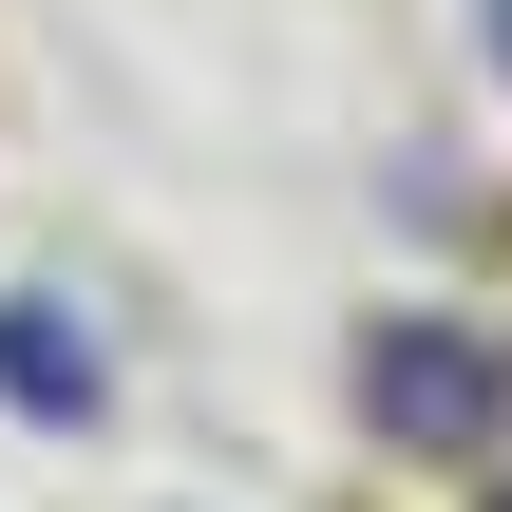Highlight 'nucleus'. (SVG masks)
Returning a JSON list of instances; mask_svg holds the SVG:
<instances>
[{
    "label": "nucleus",
    "mask_w": 512,
    "mask_h": 512,
    "mask_svg": "<svg viewBox=\"0 0 512 512\" xmlns=\"http://www.w3.org/2000/svg\"><path fill=\"white\" fill-rule=\"evenodd\" d=\"M494 512H512V494H494Z\"/></svg>",
    "instance_id": "4"
},
{
    "label": "nucleus",
    "mask_w": 512,
    "mask_h": 512,
    "mask_svg": "<svg viewBox=\"0 0 512 512\" xmlns=\"http://www.w3.org/2000/svg\"><path fill=\"white\" fill-rule=\"evenodd\" d=\"M361 399H380V437H418V456H494V361L456 342V323H380L361 342Z\"/></svg>",
    "instance_id": "1"
},
{
    "label": "nucleus",
    "mask_w": 512,
    "mask_h": 512,
    "mask_svg": "<svg viewBox=\"0 0 512 512\" xmlns=\"http://www.w3.org/2000/svg\"><path fill=\"white\" fill-rule=\"evenodd\" d=\"M0 399H19V418H95V342H76L57 304H0Z\"/></svg>",
    "instance_id": "2"
},
{
    "label": "nucleus",
    "mask_w": 512,
    "mask_h": 512,
    "mask_svg": "<svg viewBox=\"0 0 512 512\" xmlns=\"http://www.w3.org/2000/svg\"><path fill=\"white\" fill-rule=\"evenodd\" d=\"M494 57H512V0H494Z\"/></svg>",
    "instance_id": "3"
}]
</instances>
